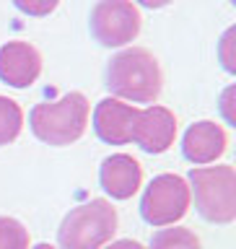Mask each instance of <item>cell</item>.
Here are the masks:
<instances>
[{
  "label": "cell",
  "mask_w": 236,
  "mask_h": 249,
  "mask_svg": "<svg viewBox=\"0 0 236 249\" xmlns=\"http://www.w3.org/2000/svg\"><path fill=\"white\" fill-rule=\"evenodd\" d=\"M91 104L81 91H70L57 101H42L29 112V127L47 145H70L83 138L89 127Z\"/></svg>",
  "instance_id": "7a4b0ae2"
},
{
  "label": "cell",
  "mask_w": 236,
  "mask_h": 249,
  "mask_svg": "<svg viewBox=\"0 0 236 249\" xmlns=\"http://www.w3.org/2000/svg\"><path fill=\"white\" fill-rule=\"evenodd\" d=\"M177 140V117L171 109L161 104H148L145 109H138L135 124H132L130 143H135L140 151L159 156L166 153Z\"/></svg>",
  "instance_id": "52a82bcc"
},
{
  "label": "cell",
  "mask_w": 236,
  "mask_h": 249,
  "mask_svg": "<svg viewBox=\"0 0 236 249\" xmlns=\"http://www.w3.org/2000/svg\"><path fill=\"white\" fill-rule=\"evenodd\" d=\"M234 96H236V86H229L223 93H221V114H223V120L226 124H236V114H234Z\"/></svg>",
  "instance_id": "e0dca14e"
},
{
  "label": "cell",
  "mask_w": 236,
  "mask_h": 249,
  "mask_svg": "<svg viewBox=\"0 0 236 249\" xmlns=\"http://www.w3.org/2000/svg\"><path fill=\"white\" fill-rule=\"evenodd\" d=\"M91 34L101 47L117 50L135 42L140 34V11L130 0H96L91 8Z\"/></svg>",
  "instance_id": "8992f818"
},
{
  "label": "cell",
  "mask_w": 236,
  "mask_h": 249,
  "mask_svg": "<svg viewBox=\"0 0 236 249\" xmlns=\"http://www.w3.org/2000/svg\"><path fill=\"white\" fill-rule=\"evenodd\" d=\"M99 184L112 200H130L143 187V166L130 153H112L101 161Z\"/></svg>",
  "instance_id": "8fae6325"
},
{
  "label": "cell",
  "mask_w": 236,
  "mask_h": 249,
  "mask_svg": "<svg viewBox=\"0 0 236 249\" xmlns=\"http://www.w3.org/2000/svg\"><path fill=\"white\" fill-rule=\"evenodd\" d=\"M231 3H236V0H231Z\"/></svg>",
  "instance_id": "44dd1931"
},
{
  "label": "cell",
  "mask_w": 236,
  "mask_h": 249,
  "mask_svg": "<svg viewBox=\"0 0 236 249\" xmlns=\"http://www.w3.org/2000/svg\"><path fill=\"white\" fill-rule=\"evenodd\" d=\"M29 249H57V247H52V244H47V241H42V244H36V247H29Z\"/></svg>",
  "instance_id": "ffe728a7"
},
{
  "label": "cell",
  "mask_w": 236,
  "mask_h": 249,
  "mask_svg": "<svg viewBox=\"0 0 236 249\" xmlns=\"http://www.w3.org/2000/svg\"><path fill=\"white\" fill-rule=\"evenodd\" d=\"M117 233V208L104 197H93L73 208L57 229L60 249H104Z\"/></svg>",
  "instance_id": "3957f363"
},
{
  "label": "cell",
  "mask_w": 236,
  "mask_h": 249,
  "mask_svg": "<svg viewBox=\"0 0 236 249\" xmlns=\"http://www.w3.org/2000/svg\"><path fill=\"white\" fill-rule=\"evenodd\" d=\"M42 75V54L34 44L13 39L0 47V81L13 89H29Z\"/></svg>",
  "instance_id": "9c48e42d"
},
{
  "label": "cell",
  "mask_w": 236,
  "mask_h": 249,
  "mask_svg": "<svg viewBox=\"0 0 236 249\" xmlns=\"http://www.w3.org/2000/svg\"><path fill=\"white\" fill-rule=\"evenodd\" d=\"M13 5L18 8L21 13H26V16L44 18V16H50L54 8L60 5V0H13Z\"/></svg>",
  "instance_id": "2e32d148"
},
{
  "label": "cell",
  "mask_w": 236,
  "mask_h": 249,
  "mask_svg": "<svg viewBox=\"0 0 236 249\" xmlns=\"http://www.w3.org/2000/svg\"><path fill=\"white\" fill-rule=\"evenodd\" d=\"M130 3H138L143 8H151V11H159V8H166L169 3H174V0H130Z\"/></svg>",
  "instance_id": "d6986e66"
},
{
  "label": "cell",
  "mask_w": 236,
  "mask_h": 249,
  "mask_svg": "<svg viewBox=\"0 0 236 249\" xmlns=\"http://www.w3.org/2000/svg\"><path fill=\"white\" fill-rule=\"evenodd\" d=\"M226 148H229V135L213 120H200L190 124L182 138V153L195 166L216 163L226 153Z\"/></svg>",
  "instance_id": "30bf717a"
},
{
  "label": "cell",
  "mask_w": 236,
  "mask_h": 249,
  "mask_svg": "<svg viewBox=\"0 0 236 249\" xmlns=\"http://www.w3.org/2000/svg\"><path fill=\"white\" fill-rule=\"evenodd\" d=\"M104 249H145V247L135 239H117V241H109Z\"/></svg>",
  "instance_id": "ac0fdd59"
},
{
  "label": "cell",
  "mask_w": 236,
  "mask_h": 249,
  "mask_svg": "<svg viewBox=\"0 0 236 249\" xmlns=\"http://www.w3.org/2000/svg\"><path fill=\"white\" fill-rule=\"evenodd\" d=\"M23 130V109L18 101L0 96V145L13 143Z\"/></svg>",
  "instance_id": "4fadbf2b"
},
{
  "label": "cell",
  "mask_w": 236,
  "mask_h": 249,
  "mask_svg": "<svg viewBox=\"0 0 236 249\" xmlns=\"http://www.w3.org/2000/svg\"><path fill=\"white\" fill-rule=\"evenodd\" d=\"M192 202L190 184L179 174H159L153 177L140 197V215L148 226L156 229H166V226H177L187 215Z\"/></svg>",
  "instance_id": "5b68a950"
},
{
  "label": "cell",
  "mask_w": 236,
  "mask_h": 249,
  "mask_svg": "<svg viewBox=\"0 0 236 249\" xmlns=\"http://www.w3.org/2000/svg\"><path fill=\"white\" fill-rule=\"evenodd\" d=\"M187 184L195 208L208 223L226 226L236 221V169L231 163L192 166Z\"/></svg>",
  "instance_id": "277c9868"
},
{
  "label": "cell",
  "mask_w": 236,
  "mask_h": 249,
  "mask_svg": "<svg viewBox=\"0 0 236 249\" xmlns=\"http://www.w3.org/2000/svg\"><path fill=\"white\" fill-rule=\"evenodd\" d=\"M148 249H202V244L192 229L166 226V229H159L151 236V247Z\"/></svg>",
  "instance_id": "7c38bea8"
},
{
  "label": "cell",
  "mask_w": 236,
  "mask_h": 249,
  "mask_svg": "<svg viewBox=\"0 0 236 249\" xmlns=\"http://www.w3.org/2000/svg\"><path fill=\"white\" fill-rule=\"evenodd\" d=\"M107 89L130 104H153L161 96L163 73L145 47H125L107 65Z\"/></svg>",
  "instance_id": "6da1fadb"
},
{
  "label": "cell",
  "mask_w": 236,
  "mask_h": 249,
  "mask_svg": "<svg viewBox=\"0 0 236 249\" xmlns=\"http://www.w3.org/2000/svg\"><path fill=\"white\" fill-rule=\"evenodd\" d=\"M29 229L18 218L0 215V249H29Z\"/></svg>",
  "instance_id": "5bb4252c"
},
{
  "label": "cell",
  "mask_w": 236,
  "mask_h": 249,
  "mask_svg": "<svg viewBox=\"0 0 236 249\" xmlns=\"http://www.w3.org/2000/svg\"><path fill=\"white\" fill-rule=\"evenodd\" d=\"M135 117H138L135 104H127V101L107 96L93 107V117H91L93 132H96V138L107 145H125V143H130Z\"/></svg>",
  "instance_id": "ba28073f"
},
{
  "label": "cell",
  "mask_w": 236,
  "mask_h": 249,
  "mask_svg": "<svg viewBox=\"0 0 236 249\" xmlns=\"http://www.w3.org/2000/svg\"><path fill=\"white\" fill-rule=\"evenodd\" d=\"M218 60L226 73H236V26L223 31L221 42H218Z\"/></svg>",
  "instance_id": "9a60e30c"
}]
</instances>
